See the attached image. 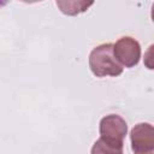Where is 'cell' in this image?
Wrapping results in <instances>:
<instances>
[{"instance_id":"6da1fadb","label":"cell","mask_w":154,"mask_h":154,"mask_svg":"<svg viewBox=\"0 0 154 154\" xmlns=\"http://www.w3.org/2000/svg\"><path fill=\"white\" fill-rule=\"evenodd\" d=\"M101 138L95 142L91 153H122L123 138L126 134V123L118 116L111 114L101 120Z\"/></svg>"},{"instance_id":"7a4b0ae2","label":"cell","mask_w":154,"mask_h":154,"mask_svg":"<svg viewBox=\"0 0 154 154\" xmlns=\"http://www.w3.org/2000/svg\"><path fill=\"white\" fill-rule=\"evenodd\" d=\"M89 65L96 77L119 76L123 72V66L113 54L112 43H105L95 47L90 53Z\"/></svg>"},{"instance_id":"3957f363","label":"cell","mask_w":154,"mask_h":154,"mask_svg":"<svg viewBox=\"0 0 154 154\" xmlns=\"http://www.w3.org/2000/svg\"><path fill=\"white\" fill-rule=\"evenodd\" d=\"M113 54L123 65L131 67L140 60V45L131 37H122L116 45H113Z\"/></svg>"},{"instance_id":"277c9868","label":"cell","mask_w":154,"mask_h":154,"mask_svg":"<svg viewBox=\"0 0 154 154\" xmlns=\"http://www.w3.org/2000/svg\"><path fill=\"white\" fill-rule=\"evenodd\" d=\"M93 2L94 0H57L59 10L67 16H76L87 11Z\"/></svg>"},{"instance_id":"5b68a950","label":"cell","mask_w":154,"mask_h":154,"mask_svg":"<svg viewBox=\"0 0 154 154\" xmlns=\"http://www.w3.org/2000/svg\"><path fill=\"white\" fill-rule=\"evenodd\" d=\"M131 141H132V150L135 153H143V152H147V148H146V144L147 147L150 149V152L153 150V131L148 132L147 136H142V132H141V126L140 124L132 129V132H131Z\"/></svg>"},{"instance_id":"8992f818","label":"cell","mask_w":154,"mask_h":154,"mask_svg":"<svg viewBox=\"0 0 154 154\" xmlns=\"http://www.w3.org/2000/svg\"><path fill=\"white\" fill-rule=\"evenodd\" d=\"M24 2H35V1H40V0H22Z\"/></svg>"}]
</instances>
